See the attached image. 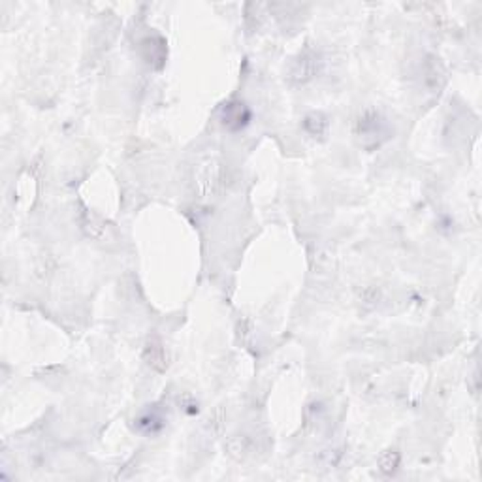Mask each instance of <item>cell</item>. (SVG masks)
<instances>
[{"label": "cell", "instance_id": "cell-10", "mask_svg": "<svg viewBox=\"0 0 482 482\" xmlns=\"http://www.w3.org/2000/svg\"><path fill=\"white\" fill-rule=\"evenodd\" d=\"M83 230L92 236V238H100L102 232H104V223L98 217H94L92 213H85L83 217Z\"/></svg>", "mask_w": 482, "mask_h": 482}, {"label": "cell", "instance_id": "cell-6", "mask_svg": "<svg viewBox=\"0 0 482 482\" xmlns=\"http://www.w3.org/2000/svg\"><path fill=\"white\" fill-rule=\"evenodd\" d=\"M143 358L145 362L157 371H166L168 370V354L162 347L161 343L157 339H149V343L145 345V350H143Z\"/></svg>", "mask_w": 482, "mask_h": 482}, {"label": "cell", "instance_id": "cell-9", "mask_svg": "<svg viewBox=\"0 0 482 482\" xmlns=\"http://www.w3.org/2000/svg\"><path fill=\"white\" fill-rule=\"evenodd\" d=\"M399 461H401V456H399L398 450H386L379 458V469L386 475H392L399 468Z\"/></svg>", "mask_w": 482, "mask_h": 482}, {"label": "cell", "instance_id": "cell-8", "mask_svg": "<svg viewBox=\"0 0 482 482\" xmlns=\"http://www.w3.org/2000/svg\"><path fill=\"white\" fill-rule=\"evenodd\" d=\"M164 422L166 420H164L161 412L149 411L138 419V428H140L141 432H145V434H157V432H161L162 428H164Z\"/></svg>", "mask_w": 482, "mask_h": 482}, {"label": "cell", "instance_id": "cell-4", "mask_svg": "<svg viewBox=\"0 0 482 482\" xmlns=\"http://www.w3.org/2000/svg\"><path fill=\"white\" fill-rule=\"evenodd\" d=\"M221 121L223 125L228 128V130H241L245 126L249 125L251 121V112L249 108L243 104V102H228V104L223 108V113H221Z\"/></svg>", "mask_w": 482, "mask_h": 482}, {"label": "cell", "instance_id": "cell-2", "mask_svg": "<svg viewBox=\"0 0 482 482\" xmlns=\"http://www.w3.org/2000/svg\"><path fill=\"white\" fill-rule=\"evenodd\" d=\"M354 134L363 147L373 149L390 138V125L377 110H365L358 117Z\"/></svg>", "mask_w": 482, "mask_h": 482}, {"label": "cell", "instance_id": "cell-3", "mask_svg": "<svg viewBox=\"0 0 482 482\" xmlns=\"http://www.w3.org/2000/svg\"><path fill=\"white\" fill-rule=\"evenodd\" d=\"M321 66V57L314 49L308 48L296 57L292 64L288 66V79L292 83H308L311 81Z\"/></svg>", "mask_w": 482, "mask_h": 482}, {"label": "cell", "instance_id": "cell-1", "mask_svg": "<svg viewBox=\"0 0 482 482\" xmlns=\"http://www.w3.org/2000/svg\"><path fill=\"white\" fill-rule=\"evenodd\" d=\"M228 168L217 159L203 161L194 172L196 189L200 192V198H213L226 190L228 187Z\"/></svg>", "mask_w": 482, "mask_h": 482}, {"label": "cell", "instance_id": "cell-7", "mask_svg": "<svg viewBox=\"0 0 482 482\" xmlns=\"http://www.w3.org/2000/svg\"><path fill=\"white\" fill-rule=\"evenodd\" d=\"M330 128V121L328 117L321 112H313L309 113L308 117L303 119V130L314 138V140H324L326 134H328Z\"/></svg>", "mask_w": 482, "mask_h": 482}, {"label": "cell", "instance_id": "cell-5", "mask_svg": "<svg viewBox=\"0 0 482 482\" xmlns=\"http://www.w3.org/2000/svg\"><path fill=\"white\" fill-rule=\"evenodd\" d=\"M252 445H254V443H252V439L249 437V435L236 434V435H230V437L226 439V443H224V450H226L228 456L234 458V460L243 461L252 454L251 452Z\"/></svg>", "mask_w": 482, "mask_h": 482}]
</instances>
